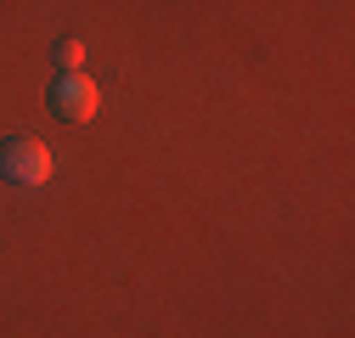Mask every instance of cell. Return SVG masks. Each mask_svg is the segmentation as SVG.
Listing matches in <instances>:
<instances>
[{"label": "cell", "instance_id": "cell-2", "mask_svg": "<svg viewBox=\"0 0 355 338\" xmlns=\"http://www.w3.org/2000/svg\"><path fill=\"white\" fill-rule=\"evenodd\" d=\"M51 113L68 118V124H85L96 113V79H85V73H57L51 79Z\"/></svg>", "mask_w": 355, "mask_h": 338}, {"label": "cell", "instance_id": "cell-3", "mask_svg": "<svg viewBox=\"0 0 355 338\" xmlns=\"http://www.w3.org/2000/svg\"><path fill=\"white\" fill-rule=\"evenodd\" d=\"M57 62H62V73H79V62H85V46H79V39H57Z\"/></svg>", "mask_w": 355, "mask_h": 338}, {"label": "cell", "instance_id": "cell-1", "mask_svg": "<svg viewBox=\"0 0 355 338\" xmlns=\"http://www.w3.org/2000/svg\"><path fill=\"white\" fill-rule=\"evenodd\" d=\"M0 175L17 181V186L51 181V152H46V141H34V136H6V141H0Z\"/></svg>", "mask_w": 355, "mask_h": 338}]
</instances>
